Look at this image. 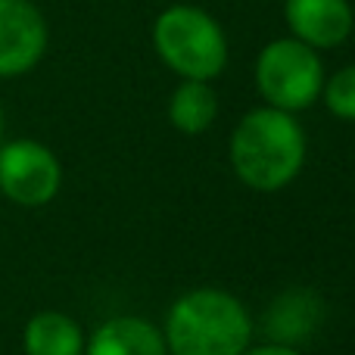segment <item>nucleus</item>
<instances>
[{
    "instance_id": "1",
    "label": "nucleus",
    "mask_w": 355,
    "mask_h": 355,
    "mask_svg": "<svg viewBox=\"0 0 355 355\" xmlns=\"http://www.w3.org/2000/svg\"><path fill=\"white\" fill-rule=\"evenodd\" d=\"M306 159L302 128L284 110H256L237 125L231 137L234 172L252 190H281Z\"/></svg>"
},
{
    "instance_id": "2",
    "label": "nucleus",
    "mask_w": 355,
    "mask_h": 355,
    "mask_svg": "<svg viewBox=\"0 0 355 355\" xmlns=\"http://www.w3.org/2000/svg\"><path fill=\"white\" fill-rule=\"evenodd\" d=\"M250 334V315L231 293L193 290L168 312L166 349L172 355H243Z\"/></svg>"
},
{
    "instance_id": "3",
    "label": "nucleus",
    "mask_w": 355,
    "mask_h": 355,
    "mask_svg": "<svg viewBox=\"0 0 355 355\" xmlns=\"http://www.w3.org/2000/svg\"><path fill=\"white\" fill-rule=\"evenodd\" d=\"M153 41L162 60L187 81H209L225 69V35L202 10L172 6L156 19Z\"/></svg>"
},
{
    "instance_id": "4",
    "label": "nucleus",
    "mask_w": 355,
    "mask_h": 355,
    "mask_svg": "<svg viewBox=\"0 0 355 355\" xmlns=\"http://www.w3.org/2000/svg\"><path fill=\"white\" fill-rule=\"evenodd\" d=\"M256 81L275 110H306L321 91V62L309 44L275 41L259 56Z\"/></svg>"
},
{
    "instance_id": "5",
    "label": "nucleus",
    "mask_w": 355,
    "mask_h": 355,
    "mask_svg": "<svg viewBox=\"0 0 355 355\" xmlns=\"http://www.w3.org/2000/svg\"><path fill=\"white\" fill-rule=\"evenodd\" d=\"M60 162L35 141H12L0 147V190L19 206H44L60 190Z\"/></svg>"
},
{
    "instance_id": "6",
    "label": "nucleus",
    "mask_w": 355,
    "mask_h": 355,
    "mask_svg": "<svg viewBox=\"0 0 355 355\" xmlns=\"http://www.w3.org/2000/svg\"><path fill=\"white\" fill-rule=\"evenodd\" d=\"M47 28L28 0H0V75H22L41 60Z\"/></svg>"
},
{
    "instance_id": "7",
    "label": "nucleus",
    "mask_w": 355,
    "mask_h": 355,
    "mask_svg": "<svg viewBox=\"0 0 355 355\" xmlns=\"http://www.w3.org/2000/svg\"><path fill=\"white\" fill-rule=\"evenodd\" d=\"M287 22L309 47H334L352 28L346 0H287Z\"/></svg>"
},
{
    "instance_id": "8",
    "label": "nucleus",
    "mask_w": 355,
    "mask_h": 355,
    "mask_svg": "<svg viewBox=\"0 0 355 355\" xmlns=\"http://www.w3.org/2000/svg\"><path fill=\"white\" fill-rule=\"evenodd\" d=\"M166 337L144 318H112L97 327L87 355H166Z\"/></svg>"
},
{
    "instance_id": "9",
    "label": "nucleus",
    "mask_w": 355,
    "mask_h": 355,
    "mask_svg": "<svg viewBox=\"0 0 355 355\" xmlns=\"http://www.w3.org/2000/svg\"><path fill=\"white\" fill-rule=\"evenodd\" d=\"M25 352L28 355H81L85 337L69 315L41 312L25 327Z\"/></svg>"
},
{
    "instance_id": "10",
    "label": "nucleus",
    "mask_w": 355,
    "mask_h": 355,
    "mask_svg": "<svg viewBox=\"0 0 355 355\" xmlns=\"http://www.w3.org/2000/svg\"><path fill=\"white\" fill-rule=\"evenodd\" d=\"M215 110H218V103H215V94L209 91L206 81H184L172 97L168 116H172L178 131L200 135V131H206L212 125Z\"/></svg>"
},
{
    "instance_id": "11",
    "label": "nucleus",
    "mask_w": 355,
    "mask_h": 355,
    "mask_svg": "<svg viewBox=\"0 0 355 355\" xmlns=\"http://www.w3.org/2000/svg\"><path fill=\"white\" fill-rule=\"evenodd\" d=\"M324 100H327V110L340 119H355V66L343 69L331 78L324 91Z\"/></svg>"
},
{
    "instance_id": "12",
    "label": "nucleus",
    "mask_w": 355,
    "mask_h": 355,
    "mask_svg": "<svg viewBox=\"0 0 355 355\" xmlns=\"http://www.w3.org/2000/svg\"><path fill=\"white\" fill-rule=\"evenodd\" d=\"M243 355H300L296 349H287V346H259V349H250Z\"/></svg>"
},
{
    "instance_id": "13",
    "label": "nucleus",
    "mask_w": 355,
    "mask_h": 355,
    "mask_svg": "<svg viewBox=\"0 0 355 355\" xmlns=\"http://www.w3.org/2000/svg\"><path fill=\"white\" fill-rule=\"evenodd\" d=\"M0 131H3V112H0Z\"/></svg>"
}]
</instances>
